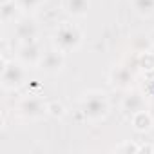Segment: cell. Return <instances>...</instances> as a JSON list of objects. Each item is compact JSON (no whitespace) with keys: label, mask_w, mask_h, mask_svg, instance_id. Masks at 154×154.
I'll return each instance as SVG.
<instances>
[{"label":"cell","mask_w":154,"mask_h":154,"mask_svg":"<svg viewBox=\"0 0 154 154\" xmlns=\"http://www.w3.org/2000/svg\"><path fill=\"white\" fill-rule=\"evenodd\" d=\"M0 13H2V20H4V22H17V20H18V15H20L22 11H20V8L17 6L15 0H9V2H4V4H2Z\"/></svg>","instance_id":"12"},{"label":"cell","mask_w":154,"mask_h":154,"mask_svg":"<svg viewBox=\"0 0 154 154\" xmlns=\"http://www.w3.org/2000/svg\"><path fill=\"white\" fill-rule=\"evenodd\" d=\"M15 2L24 15H31V13H36L44 6L45 0H15Z\"/></svg>","instance_id":"15"},{"label":"cell","mask_w":154,"mask_h":154,"mask_svg":"<svg viewBox=\"0 0 154 154\" xmlns=\"http://www.w3.org/2000/svg\"><path fill=\"white\" fill-rule=\"evenodd\" d=\"M132 80H134V76H132L131 69L125 67V65H118V67H114L112 72H111V84H112L114 87H118V89H127V87H131Z\"/></svg>","instance_id":"8"},{"label":"cell","mask_w":154,"mask_h":154,"mask_svg":"<svg viewBox=\"0 0 154 154\" xmlns=\"http://www.w3.org/2000/svg\"><path fill=\"white\" fill-rule=\"evenodd\" d=\"M18 112L27 120H40L47 114V102L38 96H27L18 103Z\"/></svg>","instance_id":"4"},{"label":"cell","mask_w":154,"mask_h":154,"mask_svg":"<svg viewBox=\"0 0 154 154\" xmlns=\"http://www.w3.org/2000/svg\"><path fill=\"white\" fill-rule=\"evenodd\" d=\"M47 116L51 118H63L65 116V107L62 102H47Z\"/></svg>","instance_id":"16"},{"label":"cell","mask_w":154,"mask_h":154,"mask_svg":"<svg viewBox=\"0 0 154 154\" xmlns=\"http://www.w3.org/2000/svg\"><path fill=\"white\" fill-rule=\"evenodd\" d=\"M122 109H123V112H127V114H131V116H132L134 112L145 109V98H143V94L138 93V91L129 93V94L123 98V102H122Z\"/></svg>","instance_id":"10"},{"label":"cell","mask_w":154,"mask_h":154,"mask_svg":"<svg viewBox=\"0 0 154 154\" xmlns=\"http://www.w3.org/2000/svg\"><path fill=\"white\" fill-rule=\"evenodd\" d=\"M132 2V9L136 15L147 18L154 15V0H131Z\"/></svg>","instance_id":"13"},{"label":"cell","mask_w":154,"mask_h":154,"mask_svg":"<svg viewBox=\"0 0 154 154\" xmlns=\"http://www.w3.org/2000/svg\"><path fill=\"white\" fill-rule=\"evenodd\" d=\"M63 65H65V53H62L60 49L53 47V49H49V51L44 53V56H42V60L38 63V69L42 72L53 76V74L62 72Z\"/></svg>","instance_id":"5"},{"label":"cell","mask_w":154,"mask_h":154,"mask_svg":"<svg viewBox=\"0 0 154 154\" xmlns=\"http://www.w3.org/2000/svg\"><path fill=\"white\" fill-rule=\"evenodd\" d=\"M112 150L114 152H122V154H136V152H140V145H136L132 141H123V143L116 145Z\"/></svg>","instance_id":"17"},{"label":"cell","mask_w":154,"mask_h":154,"mask_svg":"<svg viewBox=\"0 0 154 154\" xmlns=\"http://www.w3.org/2000/svg\"><path fill=\"white\" fill-rule=\"evenodd\" d=\"M131 123H132V129L136 132H149L154 127V118L147 109H141L131 116Z\"/></svg>","instance_id":"9"},{"label":"cell","mask_w":154,"mask_h":154,"mask_svg":"<svg viewBox=\"0 0 154 154\" xmlns=\"http://www.w3.org/2000/svg\"><path fill=\"white\" fill-rule=\"evenodd\" d=\"M38 24L33 18H20L15 22V36L20 40V44H27V42H35L38 38Z\"/></svg>","instance_id":"7"},{"label":"cell","mask_w":154,"mask_h":154,"mask_svg":"<svg viewBox=\"0 0 154 154\" xmlns=\"http://www.w3.org/2000/svg\"><path fill=\"white\" fill-rule=\"evenodd\" d=\"M138 67H140L145 74L154 72V51H152V49H147V51L140 53V58H138Z\"/></svg>","instance_id":"14"},{"label":"cell","mask_w":154,"mask_h":154,"mask_svg":"<svg viewBox=\"0 0 154 154\" xmlns=\"http://www.w3.org/2000/svg\"><path fill=\"white\" fill-rule=\"evenodd\" d=\"M80 107H82V112L85 116V120L93 122V123H98L102 122L107 114H109V100L105 96V93L102 91H87L82 94L80 98Z\"/></svg>","instance_id":"1"},{"label":"cell","mask_w":154,"mask_h":154,"mask_svg":"<svg viewBox=\"0 0 154 154\" xmlns=\"http://www.w3.org/2000/svg\"><path fill=\"white\" fill-rule=\"evenodd\" d=\"M149 40H150V49L154 51V31H152V33L149 35Z\"/></svg>","instance_id":"19"},{"label":"cell","mask_w":154,"mask_h":154,"mask_svg":"<svg viewBox=\"0 0 154 154\" xmlns=\"http://www.w3.org/2000/svg\"><path fill=\"white\" fill-rule=\"evenodd\" d=\"M82 40H84V33L78 26L71 24V22H62L54 29L53 47H56V49H60L62 53L67 54V53H72V51L78 49L82 45Z\"/></svg>","instance_id":"2"},{"label":"cell","mask_w":154,"mask_h":154,"mask_svg":"<svg viewBox=\"0 0 154 154\" xmlns=\"http://www.w3.org/2000/svg\"><path fill=\"white\" fill-rule=\"evenodd\" d=\"M89 0H63V8L72 17H85L89 13Z\"/></svg>","instance_id":"11"},{"label":"cell","mask_w":154,"mask_h":154,"mask_svg":"<svg viewBox=\"0 0 154 154\" xmlns=\"http://www.w3.org/2000/svg\"><path fill=\"white\" fill-rule=\"evenodd\" d=\"M154 152V147L152 145H140V152Z\"/></svg>","instance_id":"18"},{"label":"cell","mask_w":154,"mask_h":154,"mask_svg":"<svg viewBox=\"0 0 154 154\" xmlns=\"http://www.w3.org/2000/svg\"><path fill=\"white\" fill-rule=\"evenodd\" d=\"M27 78V69L20 60L13 62H2V74H0V82L6 91H17L26 84Z\"/></svg>","instance_id":"3"},{"label":"cell","mask_w":154,"mask_h":154,"mask_svg":"<svg viewBox=\"0 0 154 154\" xmlns=\"http://www.w3.org/2000/svg\"><path fill=\"white\" fill-rule=\"evenodd\" d=\"M42 56H44V53H42V47H40L38 40L27 42V44H20V49L17 53V58L26 67H38Z\"/></svg>","instance_id":"6"}]
</instances>
